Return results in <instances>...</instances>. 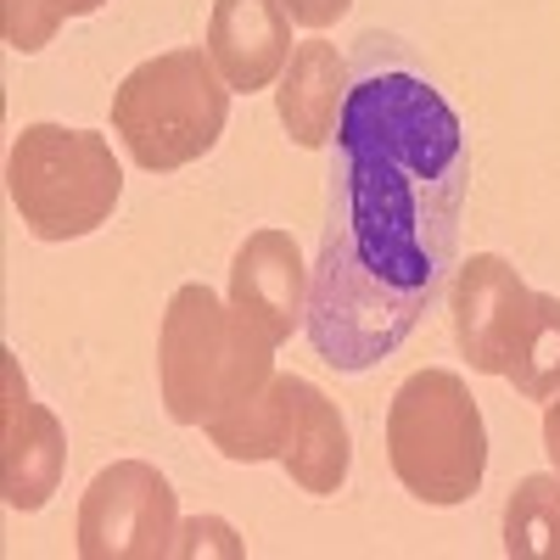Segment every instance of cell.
<instances>
[{"label":"cell","mask_w":560,"mask_h":560,"mask_svg":"<svg viewBox=\"0 0 560 560\" xmlns=\"http://www.w3.org/2000/svg\"><path fill=\"white\" fill-rule=\"evenodd\" d=\"M471 197L465 124L398 39L364 34L337 124L331 219L308 264V348L342 376L393 359L427 319L459 258Z\"/></svg>","instance_id":"6da1fadb"},{"label":"cell","mask_w":560,"mask_h":560,"mask_svg":"<svg viewBox=\"0 0 560 560\" xmlns=\"http://www.w3.org/2000/svg\"><path fill=\"white\" fill-rule=\"evenodd\" d=\"M275 382V342L208 287H179L158 325V393L174 427H208Z\"/></svg>","instance_id":"7a4b0ae2"},{"label":"cell","mask_w":560,"mask_h":560,"mask_svg":"<svg viewBox=\"0 0 560 560\" xmlns=\"http://www.w3.org/2000/svg\"><path fill=\"white\" fill-rule=\"evenodd\" d=\"M230 96L236 90L213 68L208 45H179L124 73V84L113 90V135L135 168L174 174L219 147Z\"/></svg>","instance_id":"3957f363"},{"label":"cell","mask_w":560,"mask_h":560,"mask_svg":"<svg viewBox=\"0 0 560 560\" xmlns=\"http://www.w3.org/2000/svg\"><path fill=\"white\" fill-rule=\"evenodd\" d=\"M387 465L409 499L454 510L488 477V420L454 370H415L387 404Z\"/></svg>","instance_id":"277c9868"},{"label":"cell","mask_w":560,"mask_h":560,"mask_svg":"<svg viewBox=\"0 0 560 560\" xmlns=\"http://www.w3.org/2000/svg\"><path fill=\"white\" fill-rule=\"evenodd\" d=\"M7 197L34 242H79L113 219L124 168L96 129L28 124L7 152Z\"/></svg>","instance_id":"5b68a950"},{"label":"cell","mask_w":560,"mask_h":560,"mask_svg":"<svg viewBox=\"0 0 560 560\" xmlns=\"http://www.w3.org/2000/svg\"><path fill=\"white\" fill-rule=\"evenodd\" d=\"M179 533V493L147 459L102 465L79 493L73 544L84 560H163Z\"/></svg>","instance_id":"8992f818"},{"label":"cell","mask_w":560,"mask_h":560,"mask_svg":"<svg viewBox=\"0 0 560 560\" xmlns=\"http://www.w3.org/2000/svg\"><path fill=\"white\" fill-rule=\"evenodd\" d=\"M448 319H454V348L477 376H504L516 359L527 319H533V287L522 269L499 253H471L454 264L448 280Z\"/></svg>","instance_id":"52a82bcc"},{"label":"cell","mask_w":560,"mask_h":560,"mask_svg":"<svg viewBox=\"0 0 560 560\" xmlns=\"http://www.w3.org/2000/svg\"><path fill=\"white\" fill-rule=\"evenodd\" d=\"M68 471V432L62 420L45 409L12 353H0V493L12 510L34 516L57 499Z\"/></svg>","instance_id":"ba28073f"},{"label":"cell","mask_w":560,"mask_h":560,"mask_svg":"<svg viewBox=\"0 0 560 560\" xmlns=\"http://www.w3.org/2000/svg\"><path fill=\"white\" fill-rule=\"evenodd\" d=\"M230 308L242 319H253L258 331L280 348L303 331L308 314V264L292 230H253L230 258Z\"/></svg>","instance_id":"9c48e42d"},{"label":"cell","mask_w":560,"mask_h":560,"mask_svg":"<svg viewBox=\"0 0 560 560\" xmlns=\"http://www.w3.org/2000/svg\"><path fill=\"white\" fill-rule=\"evenodd\" d=\"M292 12L287 0H213L208 57L236 96L269 90L292 62Z\"/></svg>","instance_id":"30bf717a"},{"label":"cell","mask_w":560,"mask_h":560,"mask_svg":"<svg viewBox=\"0 0 560 560\" xmlns=\"http://www.w3.org/2000/svg\"><path fill=\"white\" fill-rule=\"evenodd\" d=\"M348 84H353V62L331 39L314 34V39L292 45L287 73L275 79V113H280V129H287L292 147H303V152L331 147L337 124H342Z\"/></svg>","instance_id":"8fae6325"},{"label":"cell","mask_w":560,"mask_h":560,"mask_svg":"<svg viewBox=\"0 0 560 560\" xmlns=\"http://www.w3.org/2000/svg\"><path fill=\"white\" fill-rule=\"evenodd\" d=\"M280 471L292 477L298 493L331 499L342 493L348 471H353V438L342 409L325 398L314 382L292 376V415H287V443H280Z\"/></svg>","instance_id":"7c38bea8"},{"label":"cell","mask_w":560,"mask_h":560,"mask_svg":"<svg viewBox=\"0 0 560 560\" xmlns=\"http://www.w3.org/2000/svg\"><path fill=\"white\" fill-rule=\"evenodd\" d=\"M287 415H292V376H280L253 398H242L236 409H224L219 420H208V443L236 459V465H264V459H280V443H287Z\"/></svg>","instance_id":"4fadbf2b"},{"label":"cell","mask_w":560,"mask_h":560,"mask_svg":"<svg viewBox=\"0 0 560 560\" xmlns=\"http://www.w3.org/2000/svg\"><path fill=\"white\" fill-rule=\"evenodd\" d=\"M504 555L510 560H560V471H538L510 488Z\"/></svg>","instance_id":"5bb4252c"},{"label":"cell","mask_w":560,"mask_h":560,"mask_svg":"<svg viewBox=\"0 0 560 560\" xmlns=\"http://www.w3.org/2000/svg\"><path fill=\"white\" fill-rule=\"evenodd\" d=\"M504 382L533 404H549L560 393V298L555 292H533L527 337H522L516 359H510Z\"/></svg>","instance_id":"9a60e30c"},{"label":"cell","mask_w":560,"mask_h":560,"mask_svg":"<svg viewBox=\"0 0 560 560\" xmlns=\"http://www.w3.org/2000/svg\"><path fill=\"white\" fill-rule=\"evenodd\" d=\"M62 23L68 18H62L57 0H0V34H7V45H12V51H23V57L45 51Z\"/></svg>","instance_id":"2e32d148"},{"label":"cell","mask_w":560,"mask_h":560,"mask_svg":"<svg viewBox=\"0 0 560 560\" xmlns=\"http://www.w3.org/2000/svg\"><path fill=\"white\" fill-rule=\"evenodd\" d=\"M208 555L213 560H242L247 544H242V533L230 527L224 516H191V522H179L168 560H208Z\"/></svg>","instance_id":"e0dca14e"},{"label":"cell","mask_w":560,"mask_h":560,"mask_svg":"<svg viewBox=\"0 0 560 560\" xmlns=\"http://www.w3.org/2000/svg\"><path fill=\"white\" fill-rule=\"evenodd\" d=\"M348 7H353V0H287L292 23H298V28H308V34L331 28L337 18H348Z\"/></svg>","instance_id":"ac0fdd59"},{"label":"cell","mask_w":560,"mask_h":560,"mask_svg":"<svg viewBox=\"0 0 560 560\" xmlns=\"http://www.w3.org/2000/svg\"><path fill=\"white\" fill-rule=\"evenodd\" d=\"M544 454H549V465L560 471V393L544 404Z\"/></svg>","instance_id":"d6986e66"},{"label":"cell","mask_w":560,"mask_h":560,"mask_svg":"<svg viewBox=\"0 0 560 560\" xmlns=\"http://www.w3.org/2000/svg\"><path fill=\"white\" fill-rule=\"evenodd\" d=\"M57 7H62V18H96L107 0H57Z\"/></svg>","instance_id":"ffe728a7"}]
</instances>
